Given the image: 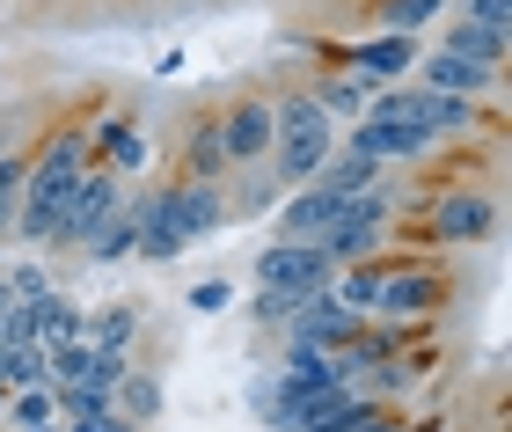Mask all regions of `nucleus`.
<instances>
[{"instance_id": "obj_27", "label": "nucleus", "mask_w": 512, "mask_h": 432, "mask_svg": "<svg viewBox=\"0 0 512 432\" xmlns=\"http://www.w3.org/2000/svg\"><path fill=\"white\" fill-rule=\"evenodd\" d=\"M439 8H447V0H388V8H381V22H388V30H403V37H417V30H425V22H432Z\"/></svg>"}, {"instance_id": "obj_31", "label": "nucleus", "mask_w": 512, "mask_h": 432, "mask_svg": "<svg viewBox=\"0 0 512 432\" xmlns=\"http://www.w3.org/2000/svg\"><path fill=\"white\" fill-rule=\"evenodd\" d=\"M461 15H469V22H483V30H512V0H469Z\"/></svg>"}, {"instance_id": "obj_16", "label": "nucleus", "mask_w": 512, "mask_h": 432, "mask_svg": "<svg viewBox=\"0 0 512 432\" xmlns=\"http://www.w3.org/2000/svg\"><path fill=\"white\" fill-rule=\"evenodd\" d=\"M81 249H88L96 264H125L132 249H139V198H125V206L110 213V220H103V227H96V235H88Z\"/></svg>"}, {"instance_id": "obj_10", "label": "nucleus", "mask_w": 512, "mask_h": 432, "mask_svg": "<svg viewBox=\"0 0 512 432\" xmlns=\"http://www.w3.org/2000/svg\"><path fill=\"white\" fill-rule=\"evenodd\" d=\"M498 227V198L491 191H439V206H432V235L439 242H483Z\"/></svg>"}, {"instance_id": "obj_35", "label": "nucleus", "mask_w": 512, "mask_h": 432, "mask_svg": "<svg viewBox=\"0 0 512 432\" xmlns=\"http://www.w3.org/2000/svg\"><path fill=\"white\" fill-rule=\"evenodd\" d=\"M0 432H8V425H0Z\"/></svg>"}, {"instance_id": "obj_14", "label": "nucleus", "mask_w": 512, "mask_h": 432, "mask_svg": "<svg viewBox=\"0 0 512 432\" xmlns=\"http://www.w3.org/2000/svg\"><path fill=\"white\" fill-rule=\"evenodd\" d=\"M88 154H96L103 169L132 176L139 162H147V132H139V118H110V125H96V132H88Z\"/></svg>"}, {"instance_id": "obj_20", "label": "nucleus", "mask_w": 512, "mask_h": 432, "mask_svg": "<svg viewBox=\"0 0 512 432\" xmlns=\"http://www.w3.org/2000/svg\"><path fill=\"white\" fill-rule=\"evenodd\" d=\"M315 184H330V191H366V184H381V162H366V154H352V147H330V162L315 169Z\"/></svg>"}, {"instance_id": "obj_15", "label": "nucleus", "mask_w": 512, "mask_h": 432, "mask_svg": "<svg viewBox=\"0 0 512 432\" xmlns=\"http://www.w3.org/2000/svg\"><path fill=\"white\" fill-rule=\"evenodd\" d=\"M337 206H344V191H330V184H315V176H308V191L286 198V220H278V227H286V235H300V242H315L322 227L337 220Z\"/></svg>"}, {"instance_id": "obj_28", "label": "nucleus", "mask_w": 512, "mask_h": 432, "mask_svg": "<svg viewBox=\"0 0 512 432\" xmlns=\"http://www.w3.org/2000/svg\"><path fill=\"white\" fill-rule=\"evenodd\" d=\"M220 169H227L220 132H213V125H198V140H191V176H198V184H220Z\"/></svg>"}, {"instance_id": "obj_21", "label": "nucleus", "mask_w": 512, "mask_h": 432, "mask_svg": "<svg viewBox=\"0 0 512 432\" xmlns=\"http://www.w3.org/2000/svg\"><path fill=\"white\" fill-rule=\"evenodd\" d=\"M81 315H88V308H74L66 293H37V301H30L37 345H59V337H81Z\"/></svg>"}, {"instance_id": "obj_12", "label": "nucleus", "mask_w": 512, "mask_h": 432, "mask_svg": "<svg viewBox=\"0 0 512 432\" xmlns=\"http://www.w3.org/2000/svg\"><path fill=\"white\" fill-rule=\"evenodd\" d=\"M410 74L417 81H425V88H447V96H483V88H491L498 74H491V66H476V59H461V52H447V44H439V52L432 59H417L410 66Z\"/></svg>"}, {"instance_id": "obj_32", "label": "nucleus", "mask_w": 512, "mask_h": 432, "mask_svg": "<svg viewBox=\"0 0 512 432\" xmlns=\"http://www.w3.org/2000/svg\"><path fill=\"white\" fill-rule=\"evenodd\" d=\"M286 315H293V293H256V323H286Z\"/></svg>"}, {"instance_id": "obj_34", "label": "nucleus", "mask_w": 512, "mask_h": 432, "mask_svg": "<svg viewBox=\"0 0 512 432\" xmlns=\"http://www.w3.org/2000/svg\"><path fill=\"white\" fill-rule=\"evenodd\" d=\"M0 271H8V264H0Z\"/></svg>"}, {"instance_id": "obj_29", "label": "nucleus", "mask_w": 512, "mask_h": 432, "mask_svg": "<svg viewBox=\"0 0 512 432\" xmlns=\"http://www.w3.org/2000/svg\"><path fill=\"white\" fill-rule=\"evenodd\" d=\"M0 279H8L15 301H37V293H52V271H44V264H15V271H0Z\"/></svg>"}, {"instance_id": "obj_6", "label": "nucleus", "mask_w": 512, "mask_h": 432, "mask_svg": "<svg viewBox=\"0 0 512 432\" xmlns=\"http://www.w3.org/2000/svg\"><path fill=\"white\" fill-rule=\"evenodd\" d=\"M330 257H322V242H300V235H286L278 249H264L256 257V286H271V293H315V286H330Z\"/></svg>"}, {"instance_id": "obj_9", "label": "nucleus", "mask_w": 512, "mask_h": 432, "mask_svg": "<svg viewBox=\"0 0 512 432\" xmlns=\"http://www.w3.org/2000/svg\"><path fill=\"white\" fill-rule=\"evenodd\" d=\"M213 132H220L227 169H235V162H264V154H271V132H278V110H271L264 96H242V103L227 110V118H220Z\"/></svg>"}, {"instance_id": "obj_5", "label": "nucleus", "mask_w": 512, "mask_h": 432, "mask_svg": "<svg viewBox=\"0 0 512 432\" xmlns=\"http://www.w3.org/2000/svg\"><path fill=\"white\" fill-rule=\"evenodd\" d=\"M366 323L359 308H344L330 286H315V293H300L293 315H286V345H315V352H344L352 345V330Z\"/></svg>"}, {"instance_id": "obj_13", "label": "nucleus", "mask_w": 512, "mask_h": 432, "mask_svg": "<svg viewBox=\"0 0 512 432\" xmlns=\"http://www.w3.org/2000/svg\"><path fill=\"white\" fill-rule=\"evenodd\" d=\"M410 118L425 125L432 140H447V132H476L483 110H476V96H447V88H425V81H417V110H410Z\"/></svg>"}, {"instance_id": "obj_17", "label": "nucleus", "mask_w": 512, "mask_h": 432, "mask_svg": "<svg viewBox=\"0 0 512 432\" xmlns=\"http://www.w3.org/2000/svg\"><path fill=\"white\" fill-rule=\"evenodd\" d=\"M8 432H37V425H59V389L37 381V389H8Z\"/></svg>"}, {"instance_id": "obj_26", "label": "nucleus", "mask_w": 512, "mask_h": 432, "mask_svg": "<svg viewBox=\"0 0 512 432\" xmlns=\"http://www.w3.org/2000/svg\"><path fill=\"white\" fill-rule=\"evenodd\" d=\"M22 176H30V162L0 147V235H8V227H15V198H22Z\"/></svg>"}, {"instance_id": "obj_18", "label": "nucleus", "mask_w": 512, "mask_h": 432, "mask_svg": "<svg viewBox=\"0 0 512 432\" xmlns=\"http://www.w3.org/2000/svg\"><path fill=\"white\" fill-rule=\"evenodd\" d=\"M447 52H461V59H476V66L498 74V66H505V30H483V22L461 15V22H447Z\"/></svg>"}, {"instance_id": "obj_19", "label": "nucleus", "mask_w": 512, "mask_h": 432, "mask_svg": "<svg viewBox=\"0 0 512 432\" xmlns=\"http://www.w3.org/2000/svg\"><path fill=\"white\" fill-rule=\"evenodd\" d=\"M37 381H52V352L37 345H0V389H37Z\"/></svg>"}, {"instance_id": "obj_2", "label": "nucleus", "mask_w": 512, "mask_h": 432, "mask_svg": "<svg viewBox=\"0 0 512 432\" xmlns=\"http://www.w3.org/2000/svg\"><path fill=\"white\" fill-rule=\"evenodd\" d=\"M271 110H278V132H271L278 191H300L322 162H330V147H337V118H330V110H322L315 96H286V103H271Z\"/></svg>"}, {"instance_id": "obj_33", "label": "nucleus", "mask_w": 512, "mask_h": 432, "mask_svg": "<svg viewBox=\"0 0 512 432\" xmlns=\"http://www.w3.org/2000/svg\"><path fill=\"white\" fill-rule=\"evenodd\" d=\"M0 418H8V389H0Z\"/></svg>"}, {"instance_id": "obj_3", "label": "nucleus", "mask_w": 512, "mask_h": 432, "mask_svg": "<svg viewBox=\"0 0 512 432\" xmlns=\"http://www.w3.org/2000/svg\"><path fill=\"white\" fill-rule=\"evenodd\" d=\"M118 206H125V176L103 169V162H88V169L74 176V198L59 206V220H52V235H44V242H52V249H81Z\"/></svg>"}, {"instance_id": "obj_25", "label": "nucleus", "mask_w": 512, "mask_h": 432, "mask_svg": "<svg viewBox=\"0 0 512 432\" xmlns=\"http://www.w3.org/2000/svg\"><path fill=\"white\" fill-rule=\"evenodd\" d=\"M37 162H52V169H66V176H81L88 162H96V154H88V132H81V125H59V132H52V147H44Z\"/></svg>"}, {"instance_id": "obj_4", "label": "nucleus", "mask_w": 512, "mask_h": 432, "mask_svg": "<svg viewBox=\"0 0 512 432\" xmlns=\"http://www.w3.org/2000/svg\"><path fill=\"white\" fill-rule=\"evenodd\" d=\"M381 235H388V191L381 184H366V191H352L337 206V220L322 227V257L330 264H352V257H366V249H381Z\"/></svg>"}, {"instance_id": "obj_11", "label": "nucleus", "mask_w": 512, "mask_h": 432, "mask_svg": "<svg viewBox=\"0 0 512 432\" xmlns=\"http://www.w3.org/2000/svg\"><path fill=\"white\" fill-rule=\"evenodd\" d=\"M344 66H352V74L366 81V96H374V88L403 81L410 66H417V37H403V30H381V37L352 44V52H344Z\"/></svg>"}, {"instance_id": "obj_24", "label": "nucleus", "mask_w": 512, "mask_h": 432, "mask_svg": "<svg viewBox=\"0 0 512 432\" xmlns=\"http://www.w3.org/2000/svg\"><path fill=\"white\" fill-rule=\"evenodd\" d=\"M308 96H315L322 110H330V118H344V125H352L359 110H366V81H359V74H322V81L308 88Z\"/></svg>"}, {"instance_id": "obj_1", "label": "nucleus", "mask_w": 512, "mask_h": 432, "mask_svg": "<svg viewBox=\"0 0 512 432\" xmlns=\"http://www.w3.org/2000/svg\"><path fill=\"white\" fill-rule=\"evenodd\" d=\"M220 220H227L220 184H198V176H183L176 191H147V198H139V249H132V257L169 264V257H183L191 242H205Z\"/></svg>"}, {"instance_id": "obj_23", "label": "nucleus", "mask_w": 512, "mask_h": 432, "mask_svg": "<svg viewBox=\"0 0 512 432\" xmlns=\"http://www.w3.org/2000/svg\"><path fill=\"white\" fill-rule=\"evenodd\" d=\"M132 330H139L132 308H96V315H81V337H88V345H103V352H132Z\"/></svg>"}, {"instance_id": "obj_30", "label": "nucleus", "mask_w": 512, "mask_h": 432, "mask_svg": "<svg viewBox=\"0 0 512 432\" xmlns=\"http://www.w3.org/2000/svg\"><path fill=\"white\" fill-rule=\"evenodd\" d=\"M191 308H198V315H220V308H235V286H227V279H205V286H191Z\"/></svg>"}, {"instance_id": "obj_8", "label": "nucleus", "mask_w": 512, "mask_h": 432, "mask_svg": "<svg viewBox=\"0 0 512 432\" xmlns=\"http://www.w3.org/2000/svg\"><path fill=\"white\" fill-rule=\"evenodd\" d=\"M344 147L366 154V162H417L432 147V132L417 118H352L344 125Z\"/></svg>"}, {"instance_id": "obj_22", "label": "nucleus", "mask_w": 512, "mask_h": 432, "mask_svg": "<svg viewBox=\"0 0 512 432\" xmlns=\"http://www.w3.org/2000/svg\"><path fill=\"white\" fill-rule=\"evenodd\" d=\"M110 403H118V418H132V425H147L154 411H161V381L154 374H118V389H110Z\"/></svg>"}, {"instance_id": "obj_7", "label": "nucleus", "mask_w": 512, "mask_h": 432, "mask_svg": "<svg viewBox=\"0 0 512 432\" xmlns=\"http://www.w3.org/2000/svg\"><path fill=\"white\" fill-rule=\"evenodd\" d=\"M447 301V279L432 264H403V271H381V293H374V315L381 323H417Z\"/></svg>"}]
</instances>
